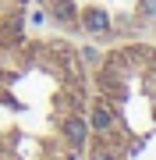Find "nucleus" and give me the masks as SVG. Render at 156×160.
<instances>
[{"label": "nucleus", "mask_w": 156, "mask_h": 160, "mask_svg": "<svg viewBox=\"0 0 156 160\" xmlns=\"http://www.w3.org/2000/svg\"><path fill=\"white\" fill-rule=\"evenodd\" d=\"M85 132H89V128H85V121H82V118H71L68 125H64V135H68L75 146H85Z\"/></svg>", "instance_id": "f257e3e1"}, {"label": "nucleus", "mask_w": 156, "mask_h": 160, "mask_svg": "<svg viewBox=\"0 0 156 160\" xmlns=\"http://www.w3.org/2000/svg\"><path fill=\"white\" fill-rule=\"evenodd\" d=\"M106 25H110L106 11H99V7H92V11H85V29H92V32H106Z\"/></svg>", "instance_id": "f03ea898"}, {"label": "nucleus", "mask_w": 156, "mask_h": 160, "mask_svg": "<svg viewBox=\"0 0 156 160\" xmlns=\"http://www.w3.org/2000/svg\"><path fill=\"white\" fill-rule=\"evenodd\" d=\"M92 128H96V132H106V128H110V110H106V107H96V110H92Z\"/></svg>", "instance_id": "7ed1b4c3"}, {"label": "nucleus", "mask_w": 156, "mask_h": 160, "mask_svg": "<svg viewBox=\"0 0 156 160\" xmlns=\"http://www.w3.org/2000/svg\"><path fill=\"white\" fill-rule=\"evenodd\" d=\"M142 11L149 14V18H156V0H142Z\"/></svg>", "instance_id": "20e7f679"}, {"label": "nucleus", "mask_w": 156, "mask_h": 160, "mask_svg": "<svg viewBox=\"0 0 156 160\" xmlns=\"http://www.w3.org/2000/svg\"><path fill=\"white\" fill-rule=\"evenodd\" d=\"M92 160H114V153H110V149H96Z\"/></svg>", "instance_id": "39448f33"}]
</instances>
